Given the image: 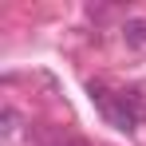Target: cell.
<instances>
[{
    "instance_id": "1",
    "label": "cell",
    "mask_w": 146,
    "mask_h": 146,
    "mask_svg": "<svg viewBox=\"0 0 146 146\" xmlns=\"http://www.w3.org/2000/svg\"><path fill=\"white\" fill-rule=\"evenodd\" d=\"M87 91H91V103L103 111V119L111 126H119V130H134L138 126L134 115L126 111V103H122V91H111L107 83H87Z\"/></svg>"
},
{
    "instance_id": "2",
    "label": "cell",
    "mask_w": 146,
    "mask_h": 146,
    "mask_svg": "<svg viewBox=\"0 0 146 146\" xmlns=\"http://www.w3.org/2000/svg\"><path fill=\"white\" fill-rule=\"evenodd\" d=\"M122 40H126V48L146 51V16H130L122 24Z\"/></svg>"
},
{
    "instance_id": "3",
    "label": "cell",
    "mask_w": 146,
    "mask_h": 146,
    "mask_svg": "<svg viewBox=\"0 0 146 146\" xmlns=\"http://www.w3.org/2000/svg\"><path fill=\"white\" fill-rule=\"evenodd\" d=\"M122 103H126V111L134 115V122L146 119V87H126V91H122Z\"/></svg>"
},
{
    "instance_id": "4",
    "label": "cell",
    "mask_w": 146,
    "mask_h": 146,
    "mask_svg": "<svg viewBox=\"0 0 146 146\" xmlns=\"http://www.w3.org/2000/svg\"><path fill=\"white\" fill-rule=\"evenodd\" d=\"M16 126H20V115H16V107H4V111H0V134L8 138V134H16Z\"/></svg>"
},
{
    "instance_id": "5",
    "label": "cell",
    "mask_w": 146,
    "mask_h": 146,
    "mask_svg": "<svg viewBox=\"0 0 146 146\" xmlns=\"http://www.w3.org/2000/svg\"><path fill=\"white\" fill-rule=\"evenodd\" d=\"M67 146H87V142H67Z\"/></svg>"
}]
</instances>
